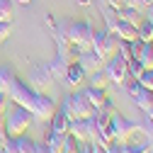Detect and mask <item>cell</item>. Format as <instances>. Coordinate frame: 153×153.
<instances>
[{
	"instance_id": "1",
	"label": "cell",
	"mask_w": 153,
	"mask_h": 153,
	"mask_svg": "<svg viewBox=\"0 0 153 153\" xmlns=\"http://www.w3.org/2000/svg\"><path fill=\"white\" fill-rule=\"evenodd\" d=\"M3 122L7 129V136H20V134H27V129L34 124V114L20 105H12V107H7Z\"/></svg>"
},
{
	"instance_id": "2",
	"label": "cell",
	"mask_w": 153,
	"mask_h": 153,
	"mask_svg": "<svg viewBox=\"0 0 153 153\" xmlns=\"http://www.w3.org/2000/svg\"><path fill=\"white\" fill-rule=\"evenodd\" d=\"M7 97H10V102H12V105H20V107L29 109L32 114L36 112V102H39V92H36V90H34L29 83L20 80V78H17V80L12 83V88L7 90Z\"/></svg>"
},
{
	"instance_id": "3",
	"label": "cell",
	"mask_w": 153,
	"mask_h": 153,
	"mask_svg": "<svg viewBox=\"0 0 153 153\" xmlns=\"http://www.w3.org/2000/svg\"><path fill=\"white\" fill-rule=\"evenodd\" d=\"M66 36L71 44H78L80 51H88V49H92V42H95V27L90 22L75 20V22L66 25Z\"/></svg>"
},
{
	"instance_id": "4",
	"label": "cell",
	"mask_w": 153,
	"mask_h": 153,
	"mask_svg": "<svg viewBox=\"0 0 153 153\" xmlns=\"http://www.w3.org/2000/svg\"><path fill=\"white\" fill-rule=\"evenodd\" d=\"M117 46H119V36L114 34V32H109L107 27H102V29H95L92 51L97 53L102 61H107L109 56H114V53H117Z\"/></svg>"
},
{
	"instance_id": "5",
	"label": "cell",
	"mask_w": 153,
	"mask_h": 153,
	"mask_svg": "<svg viewBox=\"0 0 153 153\" xmlns=\"http://www.w3.org/2000/svg\"><path fill=\"white\" fill-rule=\"evenodd\" d=\"M109 124H112V129H114V141H122V143L129 141V139H134V136L141 131V124H136V122H131V119L122 117L117 109L112 112Z\"/></svg>"
},
{
	"instance_id": "6",
	"label": "cell",
	"mask_w": 153,
	"mask_h": 153,
	"mask_svg": "<svg viewBox=\"0 0 153 153\" xmlns=\"http://www.w3.org/2000/svg\"><path fill=\"white\" fill-rule=\"evenodd\" d=\"M92 114H95V107L85 100L83 90L68 95V117L71 119H90Z\"/></svg>"
},
{
	"instance_id": "7",
	"label": "cell",
	"mask_w": 153,
	"mask_h": 153,
	"mask_svg": "<svg viewBox=\"0 0 153 153\" xmlns=\"http://www.w3.org/2000/svg\"><path fill=\"white\" fill-rule=\"evenodd\" d=\"M126 59H122L119 53H114V56H109V59L105 61V71H107V75H109V80L112 83H117V85H124V80L129 78V73H126Z\"/></svg>"
},
{
	"instance_id": "8",
	"label": "cell",
	"mask_w": 153,
	"mask_h": 153,
	"mask_svg": "<svg viewBox=\"0 0 153 153\" xmlns=\"http://www.w3.org/2000/svg\"><path fill=\"white\" fill-rule=\"evenodd\" d=\"M51 83H53V75H51V71H49L46 63H36L29 71V85L36 92H44V88H49Z\"/></svg>"
},
{
	"instance_id": "9",
	"label": "cell",
	"mask_w": 153,
	"mask_h": 153,
	"mask_svg": "<svg viewBox=\"0 0 153 153\" xmlns=\"http://www.w3.org/2000/svg\"><path fill=\"white\" fill-rule=\"evenodd\" d=\"M56 100L51 97V95H44V92H39V102H36V112H34V119H51L53 117V112H56Z\"/></svg>"
},
{
	"instance_id": "10",
	"label": "cell",
	"mask_w": 153,
	"mask_h": 153,
	"mask_svg": "<svg viewBox=\"0 0 153 153\" xmlns=\"http://www.w3.org/2000/svg\"><path fill=\"white\" fill-rule=\"evenodd\" d=\"M78 63H80V68L85 71V75L105 66V61H102V59H100V56L95 53L92 49H88V51H80V56H78Z\"/></svg>"
},
{
	"instance_id": "11",
	"label": "cell",
	"mask_w": 153,
	"mask_h": 153,
	"mask_svg": "<svg viewBox=\"0 0 153 153\" xmlns=\"http://www.w3.org/2000/svg\"><path fill=\"white\" fill-rule=\"evenodd\" d=\"M134 102H136L139 109H143V114H146L148 119H153V90L141 88V92L134 97Z\"/></svg>"
},
{
	"instance_id": "12",
	"label": "cell",
	"mask_w": 153,
	"mask_h": 153,
	"mask_svg": "<svg viewBox=\"0 0 153 153\" xmlns=\"http://www.w3.org/2000/svg\"><path fill=\"white\" fill-rule=\"evenodd\" d=\"M49 129L51 131H56V134H68V129H71V117L66 112H61L59 107H56V112H53V117L49 119Z\"/></svg>"
},
{
	"instance_id": "13",
	"label": "cell",
	"mask_w": 153,
	"mask_h": 153,
	"mask_svg": "<svg viewBox=\"0 0 153 153\" xmlns=\"http://www.w3.org/2000/svg\"><path fill=\"white\" fill-rule=\"evenodd\" d=\"M56 53H59L66 63H73V61H78V56H80V46L71 44V42H63V44H56Z\"/></svg>"
},
{
	"instance_id": "14",
	"label": "cell",
	"mask_w": 153,
	"mask_h": 153,
	"mask_svg": "<svg viewBox=\"0 0 153 153\" xmlns=\"http://www.w3.org/2000/svg\"><path fill=\"white\" fill-rule=\"evenodd\" d=\"M71 88H75V85H83V80H85V71L80 68V63L78 61H73V63H68V68H66V78H63Z\"/></svg>"
},
{
	"instance_id": "15",
	"label": "cell",
	"mask_w": 153,
	"mask_h": 153,
	"mask_svg": "<svg viewBox=\"0 0 153 153\" xmlns=\"http://www.w3.org/2000/svg\"><path fill=\"white\" fill-rule=\"evenodd\" d=\"M117 17L124 20V22H129V25H134V27H139V22L143 20V17H141V10H139V7H131V5H122V7L117 10Z\"/></svg>"
},
{
	"instance_id": "16",
	"label": "cell",
	"mask_w": 153,
	"mask_h": 153,
	"mask_svg": "<svg viewBox=\"0 0 153 153\" xmlns=\"http://www.w3.org/2000/svg\"><path fill=\"white\" fill-rule=\"evenodd\" d=\"M83 95H85V100L97 109L102 102H105V97H107V90H102V88H95V85H85L83 88Z\"/></svg>"
},
{
	"instance_id": "17",
	"label": "cell",
	"mask_w": 153,
	"mask_h": 153,
	"mask_svg": "<svg viewBox=\"0 0 153 153\" xmlns=\"http://www.w3.org/2000/svg\"><path fill=\"white\" fill-rule=\"evenodd\" d=\"M114 34H117L122 42H134V39H139V29L134 27V25H129V22H124V20L117 22V27H114Z\"/></svg>"
},
{
	"instance_id": "18",
	"label": "cell",
	"mask_w": 153,
	"mask_h": 153,
	"mask_svg": "<svg viewBox=\"0 0 153 153\" xmlns=\"http://www.w3.org/2000/svg\"><path fill=\"white\" fill-rule=\"evenodd\" d=\"M85 78H88V85L102 88V90H107V85L112 83V80H109V75H107V71H105V66H102V68H97V71H92V73H88Z\"/></svg>"
},
{
	"instance_id": "19",
	"label": "cell",
	"mask_w": 153,
	"mask_h": 153,
	"mask_svg": "<svg viewBox=\"0 0 153 153\" xmlns=\"http://www.w3.org/2000/svg\"><path fill=\"white\" fill-rule=\"evenodd\" d=\"M15 80H17V75H15L12 66L3 63V66H0V92H5V95H7V90L12 88V83H15Z\"/></svg>"
},
{
	"instance_id": "20",
	"label": "cell",
	"mask_w": 153,
	"mask_h": 153,
	"mask_svg": "<svg viewBox=\"0 0 153 153\" xmlns=\"http://www.w3.org/2000/svg\"><path fill=\"white\" fill-rule=\"evenodd\" d=\"M68 134L75 139V141H88V122L85 119H71V129H68Z\"/></svg>"
},
{
	"instance_id": "21",
	"label": "cell",
	"mask_w": 153,
	"mask_h": 153,
	"mask_svg": "<svg viewBox=\"0 0 153 153\" xmlns=\"http://www.w3.org/2000/svg\"><path fill=\"white\" fill-rule=\"evenodd\" d=\"M46 66H49V71H51V75H53V80H63V78H66V68H68V63L61 59L59 53H56Z\"/></svg>"
},
{
	"instance_id": "22",
	"label": "cell",
	"mask_w": 153,
	"mask_h": 153,
	"mask_svg": "<svg viewBox=\"0 0 153 153\" xmlns=\"http://www.w3.org/2000/svg\"><path fill=\"white\" fill-rule=\"evenodd\" d=\"M151 146H153V143H151L148 139H141V141H131V139H129V141L122 143V151H124V153H148Z\"/></svg>"
},
{
	"instance_id": "23",
	"label": "cell",
	"mask_w": 153,
	"mask_h": 153,
	"mask_svg": "<svg viewBox=\"0 0 153 153\" xmlns=\"http://www.w3.org/2000/svg\"><path fill=\"white\" fill-rule=\"evenodd\" d=\"M63 136L66 134H56V131H46V136H44V143L49 146V153H61V143H63Z\"/></svg>"
},
{
	"instance_id": "24",
	"label": "cell",
	"mask_w": 153,
	"mask_h": 153,
	"mask_svg": "<svg viewBox=\"0 0 153 153\" xmlns=\"http://www.w3.org/2000/svg\"><path fill=\"white\" fill-rule=\"evenodd\" d=\"M15 143H17V153H34V146L36 141L32 136H27V134H20V136H12Z\"/></svg>"
},
{
	"instance_id": "25",
	"label": "cell",
	"mask_w": 153,
	"mask_h": 153,
	"mask_svg": "<svg viewBox=\"0 0 153 153\" xmlns=\"http://www.w3.org/2000/svg\"><path fill=\"white\" fill-rule=\"evenodd\" d=\"M136 29H139V39L141 42H153V20L151 17H143Z\"/></svg>"
},
{
	"instance_id": "26",
	"label": "cell",
	"mask_w": 153,
	"mask_h": 153,
	"mask_svg": "<svg viewBox=\"0 0 153 153\" xmlns=\"http://www.w3.org/2000/svg\"><path fill=\"white\" fill-rule=\"evenodd\" d=\"M15 17V0H0V22H12Z\"/></svg>"
},
{
	"instance_id": "27",
	"label": "cell",
	"mask_w": 153,
	"mask_h": 153,
	"mask_svg": "<svg viewBox=\"0 0 153 153\" xmlns=\"http://www.w3.org/2000/svg\"><path fill=\"white\" fill-rule=\"evenodd\" d=\"M102 17H105V27H107L109 32H114V27H117V22H119L117 10L109 7V5H105V7H102Z\"/></svg>"
},
{
	"instance_id": "28",
	"label": "cell",
	"mask_w": 153,
	"mask_h": 153,
	"mask_svg": "<svg viewBox=\"0 0 153 153\" xmlns=\"http://www.w3.org/2000/svg\"><path fill=\"white\" fill-rule=\"evenodd\" d=\"M139 61L143 63V68H153V42H146L141 56H139Z\"/></svg>"
},
{
	"instance_id": "29",
	"label": "cell",
	"mask_w": 153,
	"mask_h": 153,
	"mask_svg": "<svg viewBox=\"0 0 153 153\" xmlns=\"http://www.w3.org/2000/svg\"><path fill=\"white\" fill-rule=\"evenodd\" d=\"M78 148H80V141H75L71 134H66L61 143V153H78Z\"/></svg>"
},
{
	"instance_id": "30",
	"label": "cell",
	"mask_w": 153,
	"mask_h": 153,
	"mask_svg": "<svg viewBox=\"0 0 153 153\" xmlns=\"http://www.w3.org/2000/svg\"><path fill=\"white\" fill-rule=\"evenodd\" d=\"M146 68H143V63L139 61V59H131L129 63H126V73H129V78H141V73H143Z\"/></svg>"
},
{
	"instance_id": "31",
	"label": "cell",
	"mask_w": 153,
	"mask_h": 153,
	"mask_svg": "<svg viewBox=\"0 0 153 153\" xmlns=\"http://www.w3.org/2000/svg\"><path fill=\"white\" fill-rule=\"evenodd\" d=\"M124 88H126V92L131 95V97H136V95L141 92V88H143V85H141V80H139V78H126V80H124Z\"/></svg>"
},
{
	"instance_id": "32",
	"label": "cell",
	"mask_w": 153,
	"mask_h": 153,
	"mask_svg": "<svg viewBox=\"0 0 153 153\" xmlns=\"http://www.w3.org/2000/svg\"><path fill=\"white\" fill-rule=\"evenodd\" d=\"M139 80H141V85H143V88L153 90V68H146V71L141 73V78H139Z\"/></svg>"
},
{
	"instance_id": "33",
	"label": "cell",
	"mask_w": 153,
	"mask_h": 153,
	"mask_svg": "<svg viewBox=\"0 0 153 153\" xmlns=\"http://www.w3.org/2000/svg\"><path fill=\"white\" fill-rule=\"evenodd\" d=\"M143 46H146V42H141V39H134V42H129V49H131V56H134V59H139V56H141Z\"/></svg>"
},
{
	"instance_id": "34",
	"label": "cell",
	"mask_w": 153,
	"mask_h": 153,
	"mask_svg": "<svg viewBox=\"0 0 153 153\" xmlns=\"http://www.w3.org/2000/svg\"><path fill=\"white\" fill-rule=\"evenodd\" d=\"M10 34H12V22H0V44L7 42Z\"/></svg>"
},
{
	"instance_id": "35",
	"label": "cell",
	"mask_w": 153,
	"mask_h": 153,
	"mask_svg": "<svg viewBox=\"0 0 153 153\" xmlns=\"http://www.w3.org/2000/svg\"><path fill=\"white\" fill-rule=\"evenodd\" d=\"M141 131L146 134V136H143V139H148V141L153 143V119H148L146 124H141Z\"/></svg>"
},
{
	"instance_id": "36",
	"label": "cell",
	"mask_w": 153,
	"mask_h": 153,
	"mask_svg": "<svg viewBox=\"0 0 153 153\" xmlns=\"http://www.w3.org/2000/svg\"><path fill=\"white\" fill-rule=\"evenodd\" d=\"M7 107H10V97L5 92H0V119L5 117V112H7Z\"/></svg>"
},
{
	"instance_id": "37",
	"label": "cell",
	"mask_w": 153,
	"mask_h": 153,
	"mask_svg": "<svg viewBox=\"0 0 153 153\" xmlns=\"http://www.w3.org/2000/svg\"><path fill=\"white\" fill-rule=\"evenodd\" d=\"M107 153H124L122 151V141H109L107 143Z\"/></svg>"
},
{
	"instance_id": "38",
	"label": "cell",
	"mask_w": 153,
	"mask_h": 153,
	"mask_svg": "<svg viewBox=\"0 0 153 153\" xmlns=\"http://www.w3.org/2000/svg\"><path fill=\"white\" fill-rule=\"evenodd\" d=\"M34 153H49V146H46L44 141H36V146H34Z\"/></svg>"
},
{
	"instance_id": "39",
	"label": "cell",
	"mask_w": 153,
	"mask_h": 153,
	"mask_svg": "<svg viewBox=\"0 0 153 153\" xmlns=\"http://www.w3.org/2000/svg\"><path fill=\"white\" fill-rule=\"evenodd\" d=\"M105 5H109V7H114V10H119V7L124 5V0H105Z\"/></svg>"
},
{
	"instance_id": "40",
	"label": "cell",
	"mask_w": 153,
	"mask_h": 153,
	"mask_svg": "<svg viewBox=\"0 0 153 153\" xmlns=\"http://www.w3.org/2000/svg\"><path fill=\"white\" fill-rule=\"evenodd\" d=\"M124 5H131V7H139V10H141V7H146V5H143V0H124Z\"/></svg>"
},
{
	"instance_id": "41",
	"label": "cell",
	"mask_w": 153,
	"mask_h": 153,
	"mask_svg": "<svg viewBox=\"0 0 153 153\" xmlns=\"http://www.w3.org/2000/svg\"><path fill=\"white\" fill-rule=\"evenodd\" d=\"M92 151L95 153H107V146L105 143H92Z\"/></svg>"
},
{
	"instance_id": "42",
	"label": "cell",
	"mask_w": 153,
	"mask_h": 153,
	"mask_svg": "<svg viewBox=\"0 0 153 153\" xmlns=\"http://www.w3.org/2000/svg\"><path fill=\"white\" fill-rule=\"evenodd\" d=\"M95 3V0H78V5H83V7H90Z\"/></svg>"
},
{
	"instance_id": "43",
	"label": "cell",
	"mask_w": 153,
	"mask_h": 153,
	"mask_svg": "<svg viewBox=\"0 0 153 153\" xmlns=\"http://www.w3.org/2000/svg\"><path fill=\"white\" fill-rule=\"evenodd\" d=\"M15 3H20V5H29L32 0H15Z\"/></svg>"
},
{
	"instance_id": "44",
	"label": "cell",
	"mask_w": 153,
	"mask_h": 153,
	"mask_svg": "<svg viewBox=\"0 0 153 153\" xmlns=\"http://www.w3.org/2000/svg\"><path fill=\"white\" fill-rule=\"evenodd\" d=\"M151 3H153V0H143V5H146V7H151Z\"/></svg>"
},
{
	"instance_id": "45",
	"label": "cell",
	"mask_w": 153,
	"mask_h": 153,
	"mask_svg": "<svg viewBox=\"0 0 153 153\" xmlns=\"http://www.w3.org/2000/svg\"><path fill=\"white\" fill-rule=\"evenodd\" d=\"M0 153H5V146H0Z\"/></svg>"
},
{
	"instance_id": "46",
	"label": "cell",
	"mask_w": 153,
	"mask_h": 153,
	"mask_svg": "<svg viewBox=\"0 0 153 153\" xmlns=\"http://www.w3.org/2000/svg\"><path fill=\"white\" fill-rule=\"evenodd\" d=\"M151 7H153V3H151Z\"/></svg>"
}]
</instances>
